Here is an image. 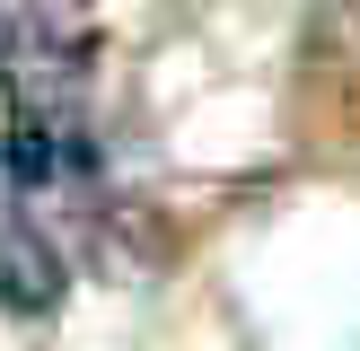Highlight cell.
Listing matches in <instances>:
<instances>
[{
  "label": "cell",
  "instance_id": "cell-1",
  "mask_svg": "<svg viewBox=\"0 0 360 351\" xmlns=\"http://www.w3.org/2000/svg\"><path fill=\"white\" fill-rule=\"evenodd\" d=\"M97 79V0H0V97L18 123L79 114Z\"/></svg>",
  "mask_w": 360,
  "mask_h": 351
},
{
  "label": "cell",
  "instance_id": "cell-2",
  "mask_svg": "<svg viewBox=\"0 0 360 351\" xmlns=\"http://www.w3.org/2000/svg\"><path fill=\"white\" fill-rule=\"evenodd\" d=\"M0 167H9L18 193H44V202H88L105 185V158H97V132L79 114H44V123H9L0 140Z\"/></svg>",
  "mask_w": 360,
  "mask_h": 351
},
{
  "label": "cell",
  "instance_id": "cell-3",
  "mask_svg": "<svg viewBox=\"0 0 360 351\" xmlns=\"http://www.w3.org/2000/svg\"><path fill=\"white\" fill-rule=\"evenodd\" d=\"M70 290V263L62 246L44 237V228L27 220V211L0 202V316H18V325H35V316H53Z\"/></svg>",
  "mask_w": 360,
  "mask_h": 351
}]
</instances>
